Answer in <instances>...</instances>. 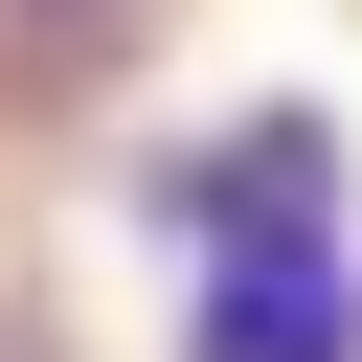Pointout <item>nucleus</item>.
<instances>
[{"label": "nucleus", "mask_w": 362, "mask_h": 362, "mask_svg": "<svg viewBox=\"0 0 362 362\" xmlns=\"http://www.w3.org/2000/svg\"><path fill=\"white\" fill-rule=\"evenodd\" d=\"M181 362H362V249H181Z\"/></svg>", "instance_id": "1"}, {"label": "nucleus", "mask_w": 362, "mask_h": 362, "mask_svg": "<svg viewBox=\"0 0 362 362\" xmlns=\"http://www.w3.org/2000/svg\"><path fill=\"white\" fill-rule=\"evenodd\" d=\"M158 226L181 249H317L339 226V136L317 113H226L204 158H158Z\"/></svg>", "instance_id": "2"}]
</instances>
